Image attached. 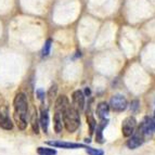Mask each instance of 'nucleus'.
Segmentation results:
<instances>
[{
    "label": "nucleus",
    "mask_w": 155,
    "mask_h": 155,
    "mask_svg": "<svg viewBox=\"0 0 155 155\" xmlns=\"http://www.w3.org/2000/svg\"><path fill=\"white\" fill-rule=\"evenodd\" d=\"M14 106V119L18 129L24 130L27 126V116H28V102L23 92L16 93L13 100Z\"/></svg>",
    "instance_id": "f257e3e1"
},
{
    "label": "nucleus",
    "mask_w": 155,
    "mask_h": 155,
    "mask_svg": "<svg viewBox=\"0 0 155 155\" xmlns=\"http://www.w3.org/2000/svg\"><path fill=\"white\" fill-rule=\"evenodd\" d=\"M63 114V125L68 132H75L80 126L79 111L76 110L73 105L66 106L62 112Z\"/></svg>",
    "instance_id": "f03ea898"
},
{
    "label": "nucleus",
    "mask_w": 155,
    "mask_h": 155,
    "mask_svg": "<svg viewBox=\"0 0 155 155\" xmlns=\"http://www.w3.org/2000/svg\"><path fill=\"white\" fill-rule=\"evenodd\" d=\"M0 127L5 130H11L13 128V123L9 115V109L5 103H0Z\"/></svg>",
    "instance_id": "7ed1b4c3"
},
{
    "label": "nucleus",
    "mask_w": 155,
    "mask_h": 155,
    "mask_svg": "<svg viewBox=\"0 0 155 155\" xmlns=\"http://www.w3.org/2000/svg\"><path fill=\"white\" fill-rule=\"evenodd\" d=\"M128 106V102L127 99L123 94H115L111 98L110 101V107L113 110L114 112H124Z\"/></svg>",
    "instance_id": "20e7f679"
},
{
    "label": "nucleus",
    "mask_w": 155,
    "mask_h": 155,
    "mask_svg": "<svg viewBox=\"0 0 155 155\" xmlns=\"http://www.w3.org/2000/svg\"><path fill=\"white\" fill-rule=\"evenodd\" d=\"M137 126V120L134 116H128L123 120L122 124V132L123 136L126 138L130 137L131 134H134V129Z\"/></svg>",
    "instance_id": "39448f33"
},
{
    "label": "nucleus",
    "mask_w": 155,
    "mask_h": 155,
    "mask_svg": "<svg viewBox=\"0 0 155 155\" xmlns=\"http://www.w3.org/2000/svg\"><path fill=\"white\" fill-rule=\"evenodd\" d=\"M47 144L51 145L53 147H62L67 150H74V149H86L87 145L81 143H74V142H66V141H47Z\"/></svg>",
    "instance_id": "423d86ee"
},
{
    "label": "nucleus",
    "mask_w": 155,
    "mask_h": 155,
    "mask_svg": "<svg viewBox=\"0 0 155 155\" xmlns=\"http://www.w3.org/2000/svg\"><path fill=\"white\" fill-rule=\"evenodd\" d=\"M73 106L78 111H83L85 107V94L81 90H76L72 94Z\"/></svg>",
    "instance_id": "0eeeda50"
},
{
    "label": "nucleus",
    "mask_w": 155,
    "mask_h": 155,
    "mask_svg": "<svg viewBox=\"0 0 155 155\" xmlns=\"http://www.w3.org/2000/svg\"><path fill=\"white\" fill-rule=\"evenodd\" d=\"M130 137L131 138L127 141V147H129L130 150H134V149L139 147L140 145H142L143 142H144V140H145V138L143 137V134H140L139 131H138L137 134H131Z\"/></svg>",
    "instance_id": "6e6552de"
},
{
    "label": "nucleus",
    "mask_w": 155,
    "mask_h": 155,
    "mask_svg": "<svg viewBox=\"0 0 155 155\" xmlns=\"http://www.w3.org/2000/svg\"><path fill=\"white\" fill-rule=\"evenodd\" d=\"M109 124V119H101V122L97 125L96 127V141L100 144L104 143V137H103V130Z\"/></svg>",
    "instance_id": "1a4fd4ad"
},
{
    "label": "nucleus",
    "mask_w": 155,
    "mask_h": 155,
    "mask_svg": "<svg viewBox=\"0 0 155 155\" xmlns=\"http://www.w3.org/2000/svg\"><path fill=\"white\" fill-rule=\"evenodd\" d=\"M39 125L41 126V129L45 134L48 132V127H49V112L47 107H42L40 111V117H39Z\"/></svg>",
    "instance_id": "9d476101"
},
{
    "label": "nucleus",
    "mask_w": 155,
    "mask_h": 155,
    "mask_svg": "<svg viewBox=\"0 0 155 155\" xmlns=\"http://www.w3.org/2000/svg\"><path fill=\"white\" fill-rule=\"evenodd\" d=\"M53 127L54 131L57 134H60L63 129V114L62 111L54 110V115H53Z\"/></svg>",
    "instance_id": "9b49d317"
},
{
    "label": "nucleus",
    "mask_w": 155,
    "mask_h": 155,
    "mask_svg": "<svg viewBox=\"0 0 155 155\" xmlns=\"http://www.w3.org/2000/svg\"><path fill=\"white\" fill-rule=\"evenodd\" d=\"M110 113V105L106 102H100L97 106V114L100 119H104L107 117Z\"/></svg>",
    "instance_id": "f8f14e48"
},
{
    "label": "nucleus",
    "mask_w": 155,
    "mask_h": 155,
    "mask_svg": "<svg viewBox=\"0 0 155 155\" xmlns=\"http://www.w3.org/2000/svg\"><path fill=\"white\" fill-rule=\"evenodd\" d=\"M31 128H33L34 132L35 134H39V119H38V115H37V110L35 107H33L31 113Z\"/></svg>",
    "instance_id": "ddd939ff"
},
{
    "label": "nucleus",
    "mask_w": 155,
    "mask_h": 155,
    "mask_svg": "<svg viewBox=\"0 0 155 155\" xmlns=\"http://www.w3.org/2000/svg\"><path fill=\"white\" fill-rule=\"evenodd\" d=\"M37 153H38V155H55L57 154V150L51 149V147H37Z\"/></svg>",
    "instance_id": "4468645a"
},
{
    "label": "nucleus",
    "mask_w": 155,
    "mask_h": 155,
    "mask_svg": "<svg viewBox=\"0 0 155 155\" xmlns=\"http://www.w3.org/2000/svg\"><path fill=\"white\" fill-rule=\"evenodd\" d=\"M51 46H52V40L51 39H47L46 42H45V45H44V48H42V51H41L42 57L49 55L50 50H51Z\"/></svg>",
    "instance_id": "2eb2a0df"
},
{
    "label": "nucleus",
    "mask_w": 155,
    "mask_h": 155,
    "mask_svg": "<svg viewBox=\"0 0 155 155\" xmlns=\"http://www.w3.org/2000/svg\"><path fill=\"white\" fill-rule=\"evenodd\" d=\"M87 122H88V125H89L90 134H92V132L94 131V129H96V127H97L96 119H94V117H93L91 114H89V115H87Z\"/></svg>",
    "instance_id": "dca6fc26"
},
{
    "label": "nucleus",
    "mask_w": 155,
    "mask_h": 155,
    "mask_svg": "<svg viewBox=\"0 0 155 155\" xmlns=\"http://www.w3.org/2000/svg\"><path fill=\"white\" fill-rule=\"evenodd\" d=\"M57 91H58V88H57V85H55V84L50 87L49 91H48V100H49V104L52 103L53 98L57 96Z\"/></svg>",
    "instance_id": "f3484780"
},
{
    "label": "nucleus",
    "mask_w": 155,
    "mask_h": 155,
    "mask_svg": "<svg viewBox=\"0 0 155 155\" xmlns=\"http://www.w3.org/2000/svg\"><path fill=\"white\" fill-rule=\"evenodd\" d=\"M86 152L89 155H104V151L100 149H93V147H86Z\"/></svg>",
    "instance_id": "a211bd4d"
},
{
    "label": "nucleus",
    "mask_w": 155,
    "mask_h": 155,
    "mask_svg": "<svg viewBox=\"0 0 155 155\" xmlns=\"http://www.w3.org/2000/svg\"><path fill=\"white\" fill-rule=\"evenodd\" d=\"M138 107H139V101L134 100L131 102V104H130V110H131L132 112H134V111H137Z\"/></svg>",
    "instance_id": "6ab92c4d"
},
{
    "label": "nucleus",
    "mask_w": 155,
    "mask_h": 155,
    "mask_svg": "<svg viewBox=\"0 0 155 155\" xmlns=\"http://www.w3.org/2000/svg\"><path fill=\"white\" fill-rule=\"evenodd\" d=\"M36 93H37V97H38L39 100L44 101V99H45V91L41 90V89H38V90L36 91Z\"/></svg>",
    "instance_id": "aec40b11"
},
{
    "label": "nucleus",
    "mask_w": 155,
    "mask_h": 155,
    "mask_svg": "<svg viewBox=\"0 0 155 155\" xmlns=\"http://www.w3.org/2000/svg\"><path fill=\"white\" fill-rule=\"evenodd\" d=\"M154 113H155V112H154Z\"/></svg>",
    "instance_id": "412c9836"
}]
</instances>
